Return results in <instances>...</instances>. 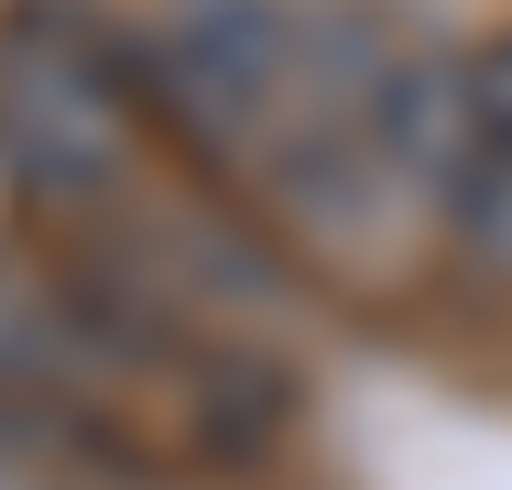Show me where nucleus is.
<instances>
[{"mask_svg":"<svg viewBox=\"0 0 512 490\" xmlns=\"http://www.w3.org/2000/svg\"><path fill=\"white\" fill-rule=\"evenodd\" d=\"M0 164L33 196H99L120 175V109L88 55H55L33 33L0 44Z\"/></svg>","mask_w":512,"mask_h":490,"instance_id":"1","label":"nucleus"},{"mask_svg":"<svg viewBox=\"0 0 512 490\" xmlns=\"http://www.w3.org/2000/svg\"><path fill=\"white\" fill-rule=\"evenodd\" d=\"M153 77L197 131H262L295 88V11H273V0H175L164 44H153Z\"/></svg>","mask_w":512,"mask_h":490,"instance_id":"2","label":"nucleus"},{"mask_svg":"<svg viewBox=\"0 0 512 490\" xmlns=\"http://www.w3.org/2000/svg\"><path fill=\"white\" fill-rule=\"evenodd\" d=\"M44 360H55V316H44V294L0 273V382H22V371H44Z\"/></svg>","mask_w":512,"mask_h":490,"instance_id":"3","label":"nucleus"}]
</instances>
